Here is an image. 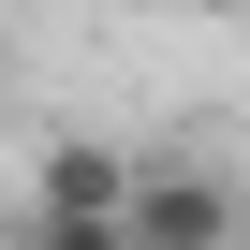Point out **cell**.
Here are the masks:
<instances>
[{"label":"cell","mask_w":250,"mask_h":250,"mask_svg":"<svg viewBox=\"0 0 250 250\" xmlns=\"http://www.w3.org/2000/svg\"><path fill=\"white\" fill-rule=\"evenodd\" d=\"M118 235H133V250H250V191L221 162H191V147H133Z\"/></svg>","instance_id":"obj_1"},{"label":"cell","mask_w":250,"mask_h":250,"mask_svg":"<svg viewBox=\"0 0 250 250\" xmlns=\"http://www.w3.org/2000/svg\"><path fill=\"white\" fill-rule=\"evenodd\" d=\"M118 177H133V147L59 133V147H44V177H30V206H118Z\"/></svg>","instance_id":"obj_2"},{"label":"cell","mask_w":250,"mask_h":250,"mask_svg":"<svg viewBox=\"0 0 250 250\" xmlns=\"http://www.w3.org/2000/svg\"><path fill=\"white\" fill-rule=\"evenodd\" d=\"M15 250H133V235H118V206H30Z\"/></svg>","instance_id":"obj_3"},{"label":"cell","mask_w":250,"mask_h":250,"mask_svg":"<svg viewBox=\"0 0 250 250\" xmlns=\"http://www.w3.org/2000/svg\"><path fill=\"white\" fill-rule=\"evenodd\" d=\"M177 15H250V0H177Z\"/></svg>","instance_id":"obj_4"}]
</instances>
